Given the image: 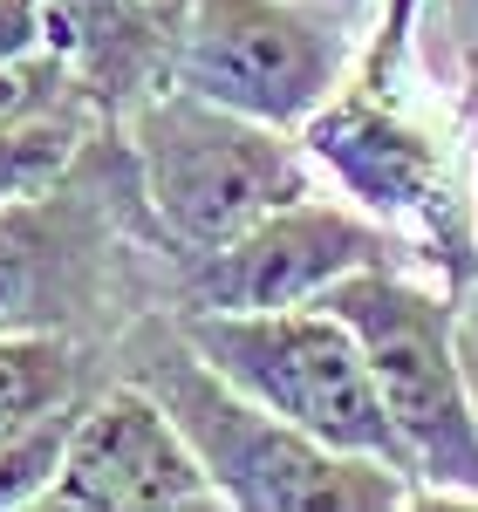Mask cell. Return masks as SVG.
I'll return each mask as SVG.
<instances>
[{"instance_id":"obj_9","label":"cell","mask_w":478,"mask_h":512,"mask_svg":"<svg viewBox=\"0 0 478 512\" xmlns=\"http://www.w3.org/2000/svg\"><path fill=\"white\" fill-rule=\"evenodd\" d=\"M41 506L55 512H219L226 492L199 465L178 417L130 376H110L82 396L62 472Z\"/></svg>"},{"instance_id":"obj_5","label":"cell","mask_w":478,"mask_h":512,"mask_svg":"<svg viewBox=\"0 0 478 512\" xmlns=\"http://www.w3.org/2000/svg\"><path fill=\"white\" fill-rule=\"evenodd\" d=\"M349 76V14L315 0H192L171 82L239 117L308 130Z\"/></svg>"},{"instance_id":"obj_15","label":"cell","mask_w":478,"mask_h":512,"mask_svg":"<svg viewBox=\"0 0 478 512\" xmlns=\"http://www.w3.org/2000/svg\"><path fill=\"white\" fill-rule=\"evenodd\" d=\"M48 48V7L41 0H0V62H28Z\"/></svg>"},{"instance_id":"obj_13","label":"cell","mask_w":478,"mask_h":512,"mask_svg":"<svg viewBox=\"0 0 478 512\" xmlns=\"http://www.w3.org/2000/svg\"><path fill=\"white\" fill-rule=\"evenodd\" d=\"M76 417H82V396H76V403H62V410H48V417H35V424H21L14 437H0V512L41 506V499H48V485H55V472H62V451H69Z\"/></svg>"},{"instance_id":"obj_10","label":"cell","mask_w":478,"mask_h":512,"mask_svg":"<svg viewBox=\"0 0 478 512\" xmlns=\"http://www.w3.org/2000/svg\"><path fill=\"white\" fill-rule=\"evenodd\" d=\"M48 7V48L69 62L76 89L123 123L144 96L171 82V41L178 28L151 14V0H41Z\"/></svg>"},{"instance_id":"obj_6","label":"cell","mask_w":478,"mask_h":512,"mask_svg":"<svg viewBox=\"0 0 478 512\" xmlns=\"http://www.w3.org/2000/svg\"><path fill=\"white\" fill-rule=\"evenodd\" d=\"M321 178H335L342 198L376 212L390 233L424 246V260L444 267V280H478V212L458 164L424 123L403 117L397 96L383 89H335V103L301 130Z\"/></svg>"},{"instance_id":"obj_16","label":"cell","mask_w":478,"mask_h":512,"mask_svg":"<svg viewBox=\"0 0 478 512\" xmlns=\"http://www.w3.org/2000/svg\"><path fill=\"white\" fill-rule=\"evenodd\" d=\"M151 14H164L171 28H185V14H192V0H151Z\"/></svg>"},{"instance_id":"obj_8","label":"cell","mask_w":478,"mask_h":512,"mask_svg":"<svg viewBox=\"0 0 478 512\" xmlns=\"http://www.w3.org/2000/svg\"><path fill=\"white\" fill-rule=\"evenodd\" d=\"M82 158L48 192L0 205V335H89L117 301V212L82 192Z\"/></svg>"},{"instance_id":"obj_14","label":"cell","mask_w":478,"mask_h":512,"mask_svg":"<svg viewBox=\"0 0 478 512\" xmlns=\"http://www.w3.org/2000/svg\"><path fill=\"white\" fill-rule=\"evenodd\" d=\"M89 103L69 76V62L55 48H41L28 62H0V123H28V117H55V110H76Z\"/></svg>"},{"instance_id":"obj_17","label":"cell","mask_w":478,"mask_h":512,"mask_svg":"<svg viewBox=\"0 0 478 512\" xmlns=\"http://www.w3.org/2000/svg\"><path fill=\"white\" fill-rule=\"evenodd\" d=\"M335 7H342V14H356V7H362V0H335Z\"/></svg>"},{"instance_id":"obj_18","label":"cell","mask_w":478,"mask_h":512,"mask_svg":"<svg viewBox=\"0 0 478 512\" xmlns=\"http://www.w3.org/2000/svg\"><path fill=\"white\" fill-rule=\"evenodd\" d=\"M465 321H472V328H478V315H465Z\"/></svg>"},{"instance_id":"obj_12","label":"cell","mask_w":478,"mask_h":512,"mask_svg":"<svg viewBox=\"0 0 478 512\" xmlns=\"http://www.w3.org/2000/svg\"><path fill=\"white\" fill-rule=\"evenodd\" d=\"M89 117H103V110L76 103V110H55V117L0 123V205L48 192L55 178H69L76 158L89 151Z\"/></svg>"},{"instance_id":"obj_4","label":"cell","mask_w":478,"mask_h":512,"mask_svg":"<svg viewBox=\"0 0 478 512\" xmlns=\"http://www.w3.org/2000/svg\"><path fill=\"white\" fill-rule=\"evenodd\" d=\"M171 315L226 383H239L274 417L301 424L335 451H362L410 472V451L383 410L369 355L335 308L308 301V308H267V315H226V308H171Z\"/></svg>"},{"instance_id":"obj_3","label":"cell","mask_w":478,"mask_h":512,"mask_svg":"<svg viewBox=\"0 0 478 512\" xmlns=\"http://www.w3.org/2000/svg\"><path fill=\"white\" fill-rule=\"evenodd\" d=\"M321 308L356 328L424 499L478 506V383L465 355V308L417 267H362L335 280Z\"/></svg>"},{"instance_id":"obj_11","label":"cell","mask_w":478,"mask_h":512,"mask_svg":"<svg viewBox=\"0 0 478 512\" xmlns=\"http://www.w3.org/2000/svg\"><path fill=\"white\" fill-rule=\"evenodd\" d=\"M89 396V342L76 335H0V437Z\"/></svg>"},{"instance_id":"obj_7","label":"cell","mask_w":478,"mask_h":512,"mask_svg":"<svg viewBox=\"0 0 478 512\" xmlns=\"http://www.w3.org/2000/svg\"><path fill=\"white\" fill-rule=\"evenodd\" d=\"M362 267H417L410 239L390 233L356 198L308 192L267 212L239 239L212 246L178 267V308H226V315H267V308H308L335 280Z\"/></svg>"},{"instance_id":"obj_1","label":"cell","mask_w":478,"mask_h":512,"mask_svg":"<svg viewBox=\"0 0 478 512\" xmlns=\"http://www.w3.org/2000/svg\"><path fill=\"white\" fill-rule=\"evenodd\" d=\"M117 362L130 383L158 396L178 417V431L192 437L199 465L212 472V485L226 492V506L239 512H390V506H431L424 485L383 458L362 451H335L308 437L301 424L274 417L267 403L226 383L192 335L178 328V315L137 321L117 335Z\"/></svg>"},{"instance_id":"obj_2","label":"cell","mask_w":478,"mask_h":512,"mask_svg":"<svg viewBox=\"0 0 478 512\" xmlns=\"http://www.w3.org/2000/svg\"><path fill=\"white\" fill-rule=\"evenodd\" d=\"M123 151L137 171V198L178 267L239 239L280 205L321 192V164L308 158L301 130L239 117L178 82H164L123 117Z\"/></svg>"}]
</instances>
